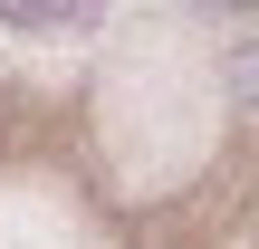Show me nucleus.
Wrapping results in <instances>:
<instances>
[{
  "mask_svg": "<svg viewBox=\"0 0 259 249\" xmlns=\"http://www.w3.org/2000/svg\"><path fill=\"white\" fill-rule=\"evenodd\" d=\"M0 19L10 29H77V19H96V0H0Z\"/></svg>",
  "mask_w": 259,
  "mask_h": 249,
  "instance_id": "obj_1",
  "label": "nucleus"
}]
</instances>
